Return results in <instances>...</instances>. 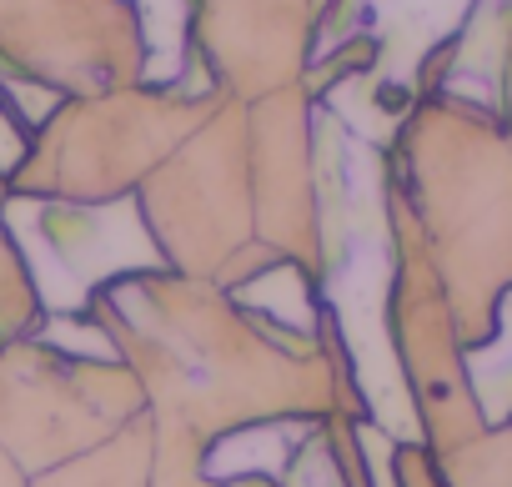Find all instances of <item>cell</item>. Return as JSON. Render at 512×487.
Instances as JSON below:
<instances>
[{
	"mask_svg": "<svg viewBox=\"0 0 512 487\" xmlns=\"http://www.w3.org/2000/svg\"><path fill=\"white\" fill-rule=\"evenodd\" d=\"M146 417L136 372L51 337H0V447L31 477L111 442Z\"/></svg>",
	"mask_w": 512,
	"mask_h": 487,
	"instance_id": "obj_5",
	"label": "cell"
},
{
	"mask_svg": "<svg viewBox=\"0 0 512 487\" xmlns=\"http://www.w3.org/2000/svg\"><path fill=\"white\" fill-rule=\"evenodd\" d=\"M0 71L56 101L146 81L131 0H0Z\"/></svg>",
	"mask_w": 512,
	"mask_h": 487,
	"instance_id": "obj_7",
	"label": "cell"
},
{
	"mask_svg": "<svg viewBox=\"0 0 512 487\" xmlns=\"http://www.w3.org/2000/svg\"><path fill=\"white\" fill-rule=\"evenodd\" d=\"M382 477H387V487H447L437 457L422 442H397V437L382 452Z\"/></svg>",
	"mask_w": 512,
	"mask_h": 487,
	"instance_id": "obj_15",
	"label": "cell"
},
{
	"mask_svg": "<svg viewBox=\"0 0 512 487\" xmlns=\"http://www.w3.org/2000/svg\"><path fill=\"white\" fill-rule=\"evenodd\" d=\"M46 312H41V292H36V277L16 247V236L0 221V337H26V332H41Z\"/></svg>",
	"mask_w": 512,
	"mask_h": 487,
	"instance_id": "obj_13",
	"label": "cell"
},
{
	"mask_svg": "<svg viewBox=\"0 0 512 487\" xmlns=\"http://www.w3.org/2000/svg\"><path fill=\"white\" fill-rule=\"evenodd\" d=\"M317 96L307 86L246 101L251 186H256V247L287 267H302L322 287V201L312 161Z\"/></svg>",
	"mask_w": 512,
	"mask_h": 487,
	"instance_id": "obj_10",
	"label": "cell"
},
{
	"mask_svg": "<svg viewBox=\"0 0 512 487\" xmlns=\"http://www.w3.org/2000/svg\"><path fill=\"white\" fill-rule=\"evenodd\" d=\"M382 171L422 231L462 352L482 347L502 292H512V146L502 121L452 96H417L382 146Z\"/></svg>",
	"mask_w": 512,
	"mask_h": 487,
	"instance_id": "obj_2",
	"label": "cell"
},
{
	"mask_svg": "<svg viewBox=\"0 0 512 487\" xmlns=\"http://www.w3.org/2000/svg\"><path fill=\"white\" fill-rule=\"evenodd\" d=\"M0 487H31V472H26L6 447H0Z\"/></svg>",
	"mask_w": 512,
	"mask_h": 487,
	"instance_id": "obj_16",
	"label": "cell"
},
{
	"mask_svg": "<svg viewBox=\"0 0 512 487\" xmlns=\"http://www.w3.org/2000/svg\"><path fill=\"white\" fill-rule=\"evenodd\" d=\"M136 211L166 272L236 292L282 267L256 247L246 101L216 96L206 121L141 181Z\"/></svg>",
	"mask_w": 512,
	"mask_h": 487,
	"instance_id": "obj_3",
	"label": "cell"
},
{
	"mask_svg": "<svg viewBox=\"0 0 512 487\" xmlns=\"http://www.w3.org/2000/svg\"><path fill=\"white\" fill-rule=\"evenodd\" d=\"M211 106L216 96H186L151 81L66 96L46 111L26 141V156L11 166V196L71 206L126 201L206 121Z\"/></svg>",
	"mask_w": 512,
	"mask_h": 487,
	"instance_id": "obj_4",
	"label": "cell"
},
{
	"mask_svg": "<svg viewBox=\"0 0 512 487\" xmlns=\"http://www.w3.org/2000/svg\"><path fill=\"white\" fill-rule=\"evenodd\" d=\"M467 362V387L477 397V412L487 427L512 422V292H502L497 317H492V337L472 352H462Z\"/></svg>",
	"mask_w": 512,
	"mask_h": 487,
	"instance_id": "obj_12",
	"label": "cell"
},
{
	"mask_svg": "<svg viewBox=\"0 0 512 487\" xmlns=\"http://www.w3.org/2000/svg\"><path fill=\"white\" fill-rule=\"evenodd\" d=\"M327 0H186V46L201 96L262 101L302 86Z\"/></svg>",
	"mask_w": 512,
	"mask_h": 487,
	"instance_id": "obj_9",
	"label": "cell"
},
{
	"mask_svg": "<svg viewBox=\"0 0 512 487\" xmlns=\"http://www.w3.org/2000/svg\"><path fill=\"white\" fill-rule=\"evenodd\" d=\"M51 106H56V96H46L36 86H21V81H11L6 71H0V166H6V176L26 156V141L46 121Z\"/></svg>",
	"mask_w": 512,
	"mask_h": 487,
	"instance_id": "obj_14",
	"label": "cell"
},
{
	"mask_svg": "<svg viewBox=\"0 0 512 487\" xmlns=\"http://www.w3.org/2000/svg\"><path fill=\"white\" fill-rule=\"evenodd\" d=\"M6 231L36 277L46 317H86V297L126 272L161 267L136 196L111 206H71V201H31L11 196L0 211Z\"/></svg>",
	"mask_w": 512,
	"mask_h": 487,
	"instance_id": "obj_8",
	"label": "cell"
},
{
	"mask_svg": "<svg viewBox=\"0 0 512 487\" xmlns=\"http://www.w3.org/2000/svg\"><path fill=\"white\" fill-rule=\"evenodd\" d=\"M382 221H387V297H382V337L402 397L417 422V442L432 457L472 442L487 422L467 387V362L457 342V322L437 267L422 247V231L382 171Z\"/></svg>",
	"mask_w": 512,
	"mask_h": 487,
	"instance_id": "obj_6",
	"label": "cell"
},
{
	"mask_svg": "<svg viewBox=\"0 0 512 487\" xmlns=\"http://www.w3.org/2000/svg\"><path fill=\"white\" fill-rule=\"evenodd\" d=\"M151 462H156V427L151 417H136L111 442L31 477V487H151Z\"/></svg>",
	"mask_w": 512,
	"mask_h": 487,
	"instance_id": "obj_11",
	"label": "cell"
},
{
	"mask_svg": "<svg viewBox=\"0 0 512 487\" xmlns=\"http://www.w3.org/2000/svg\"><path fill=\"white\" fill-rule=\"evenodd\" d=\"M6 201H11V176H6V166H0V211H6Z\"/></svg>",
	"mask_w": 512,
	"mask_h": 487,
	"instance_id": "obj_17",
	"label": "cell"
},
{
	"mask_svg": "<svg viewBox=\"0 0 512 487\" xmlns=\"http://www.w3.org/2000/svg\"><path fill=\"white\" fill-rule=\"evenodd\" d=\"M86 322L136 372L156 442L211 457L241 432L372 417L332 312L292 332L211 282L146 267L91 292Z\"/></svg>",
	"mask_w": 512,
	"mask_h": 487,
	"instance_id": "obj_1",
	"label": "cell"
}]
</instances>
